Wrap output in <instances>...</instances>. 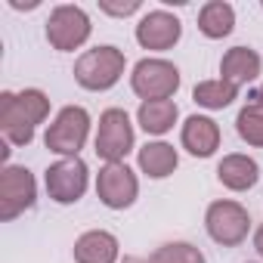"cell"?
<instances>
[{"label":"cell","mask_w":263,"mask_h":263,"mask_svg":"<svg viewBox=\"0 0 263 263\" xmlns=\"http://www.w3.org/2000/svg\"><path fill=\"white\" fill-rule=\"evenodd\" d=\"M124 74V53L118 47H96L87 50L74 62V81L84 90H111Z\"/></svg>","instance_id":"1"},{"label":"cell","mask_w":263,"mask_h":263,"mask_svg":"<svg viewBox=\"0 0 263 263\" xmlns=\"http://www.w3.org/2000/svg\"><path fill=\"white\" fill-rule=\"evenodd\" d=\"M87 137H90V115H87V108H81V105H65V108L56 115V121L50 124L44 143H47V149L56 152V155L78 158V152L84 149Z\"/></svg>","instance_id":"2"},{"label":"cell","mask_w":263,"mask_h":263,"mask_svg":"<svg viewBox=\"0 0 263 263\" xmlns=\"http://www.w3.org/2000/svg\"><path fill=\"white\" fill-rule=\"evenodd\" d=\"M130 87L137 96H143V102L171 99L180 87V71L167 59H140L130 74Z\"/></svg>","instance_id":"3"},{"label":"cell","mask_w":263,"mask_h":263,"mask_svg":"<svg viewBox=\"0 0 263 263\" xmlns=\"http://www.w3.org/2000/svg\"><path fill=\"white\" fill-rule=\"evenodd\" d=\"M130 149H134V124H130L124 108H108L99 115L96 130V155L108 164H118Z\"/></svg>","instance_id":"4"},{"label":"cell","mask_w":263,"mask_h":263,"mask_svg":"<svg viewBox=\"0 0 263 263\" xmlns=\"http://www.w3.org/2000/svg\"><path fill=\"white\" fill-rule=\"evenodd\" d=\"M90 37V16L74 7V4H62L50 13L47 19V41L53 50L59 53H68V50H78L84 41Z\"/></svg>","instance_id":"5"},{"label":"cell","mask_w":263,"mask_h":263,"mask_svg":"<svg viewBox=\"0 0 263 263\" xmlns=\"http://www.w3.org/2000/svg\"><path fill=\"white\" fill-rule=\"evenodd\" d=\"M204 226H208V235L217 245L235 248V245H241L248 238L251 217L238 201H214L208 208V214H204Z\"/></svg>","instance_id":"6"},{"label":"cell","mask_w":263,"mask_h":263,"mask_svg":"<svg viewBox=\"0 0 263 263\" xmlns=\"http://www.w3.org/2000/svg\"><path fill=\"white\" fill-rule=\"evenodd\" d=\"M37 198V183L28 167H7L0 174V220H16Z\"/></svg>","instance_id":"7"},{"label":"cell","mask_w":263,"mask_h":263,"mask_svg":"<svg viewBox=\"0 0 263 263\" xmlns=\"http://www.w3.org/2000/svg\"><path fill=\"white\" fill-rule=\"evenodd\" d=\"M137 192H140V183H137V174L130 171L124 161L118 164H105L96 177V195L105 208L111 211H124L137 201Z\"/></svg>","instance_id":"8"},{"label":"cell","mask_w":263,"mask_h":263,"mask_svg":"<svg viewBox=\"0 0 263 263\" xmlns=\"http://www.w3.org/2000/svg\"><path fill=\"white\" fill-rule=\"evenodd\" d=\"M47 192L59 204H74L87 192V164L81 158H62L47 167Z\"/></svg>","instance_id":"9"},{"label":"cell","mask_w":263,"mask_h":263,"mask_svg":"<svg viewBox=\"0 0 263 263\" xmlns=\"http://www.w3.org/2000/svg\"><path fill=\"white\" fill-rule=\"evenodd\" d=\"M180 34H183V25L167 10H152L137 25V41L146 50H171L180 41Z\"/></svg>","instance_id":"10"},{"label":"cell","mask_w":263,"mask_h":263,"mask_svg":"<svg viewBox=\"0 0 263 263\" xmlns=\"http://www.w3.org/2000/svg\"><path fill=\"white\" fill-rule=\"evenodd\" d=\"M183 149H189V155H195V158H211L220 149L217 121L204 118V115H192L183 124Z\"/></svg>","instance_id":"11"},{"label":"cell","mask_w":263,"mask_h":263,"mask_svg":"<svg viewBox=\"0 0 263 263\" xmlns=\"http://www.w3.org/2000/svg\"><path fill=\"white\" fill-rule=\"evenodd\" d=\"M260 56L257 50L251 47H232L223 59H220V74L223 81H229L232 87H241V84H251L257 74H260Z\"/></svg>","instance_id":"12"},{"label":"cell","mask_w":263,"mask_h":263,"mask_svg":"<svg viewBox=\"0 0 263 263\" xmlns=\"http://www.w3.org/2000/svg\"><path fill=\"white\" fill-rule=\"evenodd\" d=\"M217 177L226 189L232 192H245V189H254L257 180H260V167L254 158L248 155H226L220 164H217Z\"/></svg>","instance_id":"13"},{"label":"cell","mask_w":263,"mask_h":263,"mask_svg":"<svg viewBox=\"0 0 263 263\" xmlns=\"http://www.w3.org/2000/svg\"><path fill=\"white\" fill-rule=\"evenodd\" d=\"M0 127L13 146H28L34 140V124L22 115V108L16 105V93H0Z\"/></svg>","instance_id":"14"},{"label":"cell","mask_w":263,"mask_h":263,"mask_svg":"<svg viewBox=\"0 0 263 263\" xmlns=\"http://www.w3.org/2000/svg\"><path fill=\"white\" fill-rule=\"evenodd\" d=\"M74 260L78 263H115L118 260V238L111 232H102V229L84 232L74 241Z\"/></svg>","instance_id":"15"},{"label":"cell","mask_w":263,"mask_h":263,"mask_svg":"<svg viewBox=\"0 0 263 263\" xmlns=\"http://www.w3.org/2000/svg\"><path fill=\"white\" fill-rule=\"evenodd\" d=\"M177 115H180L177 102H171V99H155V102H143V105H140L137 121H140V127L146 130V134L161 137V134H167V130L177 124Z\"/></svg>","instance_id":"16"},{"label":"cell","mask_w":263,"mask_h":263,"mask_svg":"<svg viewBox=\"0 0 263 263\" xmlns=\"http://www.w3.org/2000/svg\"><path fill=\"white\" fill-rule=\"evenodd\" d=\"M180 158H177V149L167 146V143H146L140 149V167L143 174H149L152 180H164L177 171Z\"/></svg>","instance_id":"17"},{"label":"cell","mask_w":263,"mask_h":263,"mask_svg":"<svg viewBox=\"0 0 263 263\" xmlns=\"http://www.w3.org/2000/svg\"><path fill=\"white\" fill-rule=\"evenodd\" d=\"M232 25H235V10L229 4H223V0H211L198 13V31L211 41L226 37L232 31Z\"/></svg>","instance_id":"18"},{"label":"cell","mask_w":263,"mask_h":263,"mask_svg":"<svg viewBox=\"0 0 263 263\" xmlns=\"http://www.w3.org/2000/svg\"><path fill=\"white\" fill-rule=\"evenodd\" d=\"M238 96V87H232L229 81H201V84H195V90H192V99L201 105V108H226V105H232V99Z\"/></svg>","instance_id":"19"},{"label":"cell","mask_w":263,"mask_h":263,"mask_svg":"<svg viewBox=\"0 0 263 263\" xmlns=\"http://www.w3.org/2000/svg\"><path fill=\"white\" fill-rule=\"evenodd\" d=\"M146 263H204V257L189 241H171V245H161Z\"/></svg>","instance_id":"20"},{"label":"cell","mask_w":263,"mask_h":263,"mask_svg":"<svg viewBox=\"0 0 263 263\" xmlns=\"http://www.w3.org/2000/svg\"><path fill=\"white\" fill-rule=\"evenodd\" d=\"M16 105L22 108V115H25V118H28L34 127H37V124H41V121L50 115V99H47L41 90H34V87H31V90H22V93H16Z\"/></svg>","instance_id":"21"},{"label":"cell","mask_w":263,"mask_h":263,"mask_svg":"<svg viewBox=\"0 0 263 263\" xmlns=\"http://www.w3.org/2000/svg\"><path fill=\"white\" fill-rule=\"evenodd\" d=\"M235 130H238V137H241L248 146H260V149H263V115L241 108L238 118H235Z\"/></svg>","instance_id":"22"},{"label":"cell","mask_w":263,"mask_h":263,"mask_svg":"<svg viewBox=\"0 0 263 263\" xmlns=\"http://www.w3.org/2000/svg\"><path fill=\"white\" fill-rule=\"evenodd\" d=\"M99 10L108 13V16H134L140 10V0H127V4H105V0H102Z\"/></svg>","instance_id":"23"},{"label":"cell","mask_w":263,"mask_h":263,"mask_svg":"<svg viewBox=\"0 0 263 263\" xmlns=\"http://www.w3.org/2000/svg\"><path fill=\"white\" fill-rule=\"evenodd\" d=\"M245 108H248V111H257V115H263V84H260L257 90H251V93H248V102H245Z\"/></svg>","instance_id":"24"},{"label":"cell","mask_w":263,"mask_h":263,"mask_svg":"<svg viewBox=\"0 0 263 263\" xmlns=\"http://www.w3.org/2000/svg\"><path fill=\"white\" fill-rule=\"evenodd\" d=\"M254 248H257V254L263 257V226L257 229V235H254Z\"/></svg>","instance_id":"25"}]
</instances>
